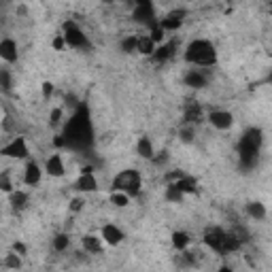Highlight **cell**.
I'll use <instances>...</instances> for the list:
<instances>
[{
  "label": "cell",
  "instance_id": "8fae6325",
  "mask_svg": "<svg viewBox=\"0 0 272 272\" xmlns=\"http://www.w3.org/2000/svg\"><path fill=\"white\" fill-rule=\"evenodd\" d=\"M0 60L13 64L17 60V43L13 38H3L0 40Z\"/></svg>",
  "mask_w": 272,
  "mask_h": 272
},
{
  "label": "cell",
  "instance_id": "d6986e66",
  "mask_svg": "<svg viewBox=\"0 0 272 272\" xmlns=\"http://www.w3.org/2000/svg\"><path fill=\"white\" fill-rule=\"evenodd\" d=\"M9 202H11V208L13 211H24L26 204H28V194L22 192V190H13L9 194Z\"/></svg>",
  "mask_w": 272,
  "mask_h": 272
},
{
  "label": "cell",
  "instance_id": "484cf974",
  "mask_svg": "<svg viewBox=\"0 0 272 272\" xmlns=\"http://www.w3.org/2000/svg\"><path fill=\"white\" fill-rule=\"evenodd\" d=\"M13 88V77L7 68H0V90L3 92H11Z\"/></svg>",
  "mask_w": 272,
  "mask_h": 272
},
{
  "label": "cell",
  "instance_id": "5b68a950",
  "mask_svg": "<svg viewBox=\"0 0 272 272\" xmlns=\"http://www.w3.org/2000/svg\"><path fill=\"white\" fill-rule=\"evenodd\" d=\"M140 190V175L136 170H123L113 181V192H123L128 196H136Z\"/></svg>",
  "mask_w": 272,
  "mask_h": 272
},
{
  "label": "cell",
  "instance_id": "83f0119b",
  "mask_svg": "<svg viewBox=\"0 0 272 272\" xmlns=\"http://www.w3.org/2000/svg\"><path fill=\"white\" fill-rule=\"evenodd\" d=\"M70 247V238H68V234H58V236H55L53 238V249L55 251H66Z\"/></svg>",
  "mask_w": 272,
  "mask_h": 272
},
{
  "label": "cell",
  "instance_id": "d4e9b609",
  "mask_svg": "<svg viewBox=\"0 0 272 272\" xmlns=\"http://www.w3.org/2000/svg\"><path fill=\"white\" fill-rule=\"evenodd\" d=\"M185 198V194L177 187V185L173 183V181H170L168 185H166V200H170V202H175V204H179L181 202V200Z\"/></svg>",
  "mask_w": 272,
  "mask_h": 272
},
{
  "label": "cell",
  "instance_id": "7a4b0ae2",
  "mask_svg": "<svg viewBox=\"0 0 272 272\" xmlns=\"http://www.w3.org/2000/svg\"><path fill=\"white\" fill-rule=\"evenodd\" d=\"M262 130L260 128H249V130L242 134L240 142H238V157H240V166L242 168H253L257 164V157H260V149H262Z\"/></svg>",
  "mask_w": 272,
  "mask_h": 272
},
{
  "label": "cell",
  "instance_id": "ac0fdd59",
  "mask_svg": "<svg viewBox=\"0 0 272 272\" xmlns=\"http://www.w3.org/2000/svg\"><path fill=\"white\" fill-rule=\"evenodd\" d=\"M81 245L88 253H100V251H102V238H98L94 234H85L81 238Z\"/></svg>",
  "mask_w": 272,
  "mask_h": 272
},
{
  "label": "cell",
  "instance_id": "f546056e",
  "mask_svg": "<svg viewBox=\"0 0 272 272\" xmlns=\"http://www.w3.org/2000/svg\"><path fill=\"white\" fill-rule=\"evenodd\" d=\"M136 38L138 36H125L121 40V51L123 53H134L136 51Z\"/></svg>",
  "mask_w": 272,
  "mask_h": 272
},
{
  "label": "cell",
  "instance_id": "1f68e13d",
  "mask_svg": "<svg viewBox=\"0 0 272 272\" xmlns=\"http://www.w3.org/2000/svg\"><path fill=\"white\" fill-rule=\"evenodd\" d=\"M5 264H7L9 268H22V257H19L17 253H9L7 260H5Z\"/></svg>",
  "mask_w": 272,
  "mask_h": 272
},
{
  "label": "cell",
  "instance_id": "e0dca14e",
  "mask_svg": "<svg viewBox=\"0 0 272 272\" xmlns=\"http://www.w3.org/2000/svg\"><path fill=\"white\" fill-rule=\"evenodd\" d=\"M185 85L192 90H202V88H206V77L202 73H198V70H190V73L185 75Z\"/></svg>",
  "mask_w": 272,
  "mask_h": 272
},
{
  "label": "cell",
  "instance_id": "8992f818",
  "mask_svg": "<svg viewBox=\"0 0 272 272\" xmlns=\"http://www.w3.org/2000/svg\"><path fill=\"white\" fill-rule=\"evenodd\" d=\"M0 155H5V157H13V160H26L28 155H30V151H28V142L24 136H17V138H13L9 145L5 147H0Z\"/></svg>",
  "mask_w": 272,
  "mask_h": 272
},
{
  "label": "cell",
  "instance_id": "3957f363",
  "mask_svg": "<svg viewBox=\"0 0 272 272\" xmlns=\"http://www.w3.org/2000/svg\"><path fill=\"white\" fill-rule=\"evenodd\" d=\"M185 60L196 66H213L217 62V51H215L211 40L196 38L187 45V49H185Z\"/></svg>",
  "mask_w": 272,
  "mask_h": 272
},
{
  "label": "cell",
  "instance_id": "ab89813d",
  "mask_svg": "<svg viewBox=\"0 0 272 272\" xmlns=\"http://www.w3.org/2000/svg\"><path fill=\"white\" fill-rule=\"evenodd\" d=\"M136 5H140V3H151V0H134Z\"/></svg>",
  "mask_w": 272,
  "mask_h": 272
},
{
  "label": "cell",
  "instance_id": "30bf717a",
  "mask_svg": "<svg viewBox=\"0 0 272 272\" xmlns=\"http://www.w3.org/2000/svg\"><path fill=\"white\" fill-rule=\"evenodd\" d=\"M153 17H155L153 3H140V5H136V9H134V19L136 22L151 26L153 24Z\"/></svg>",
  "mask_w": 272,
  "mask_h": 272
},
{
  "label": "cell",
  "instance_id": "277c9868",
  "mask_svg": "<svg viewBox=\"0 0 272 272\" xmlns=\"http://www.w3.org/2000/svg\"><path fill=\"white\" fill-rule=\"evenodd\" d=\"M62 38L68 47H75V49H90V38L85 34L81 28L75 22H64L62 26Z\"/></svg>",
  "mask_w": 272,
  "mask_h": 272
},
{
  "label": "cell",
  "instance_id": "f35d334b",
  "mask_svg": "<svg viewBox=\"0 0 272 272\" xmlns=\"http://www.w3.org/2000/svg\"><path fill=\"white\" fill-rule=\"evenodd\" d=\"M13 249H15V253H19V255H24V253H26V247L22 245V242H15V247H13Z\"/></svg>",
  "mask_w": 272,
  "mask_h": 272
},
{
  "label": "cell",
  "instance_id": "ffe728a7",
  "mask_svg": "<svg viewBox=\"0 0 272 272\" xmlns=\"http://www.w3.org/2000/svg\"><path fill=\"white\" fill-rule=\"evenodd\" d=\"M136 153L140 157H145V160H151L153 157V142L147 136H140L138 142H136Z\"/></svg>",
  "mask_w": 272,
  "mask_h": 272
},
{
  "label": "cell",
  "instance_id": "4316f807",
  "mask_svg": "<svg viewBox=\"0 0 272 272\" xmlns=\"http://www.w3.org/2000/svg\"><path fill=\"white\" fill-rule=\"evenodd\" d=\"M194 125L192 123H187V125H183L181 130H179V138H181V142H185V145H190V142H194Z\"/></svg>",
  "mask_w": 272,
  "mask_h": 272
},
{
  "label": "cell",
  "instance_id": "4dcf8cb0",
  "mask_svg": "<svg viewBox=\"0 0 272 272\" xmlns=\"http://www.w3.org/2000/svg\"><path fill=\"white\" fill-rule=\"evenodd\" d=\"M0 190L7 192V194H11V192H13V183H11L9 173H3V175H0Z\"/></svg>",
  "mask_w": 272,
  "mask_h": 272
},
{
  "label": "cell",
  "instance_id": "7402d4cb",
  "mask_svg": "<svg viewBox=\"0 0 272 272\" xmlns=\"http://www.w3.org/2000/svg\"><path fill=\"white\" fill-rule=\"evenodd\" d=\"M175 185H177V187L183 192V194H196V181L192 179V177H179L177 181H173Z\"/></svg>",
  "mask_w": 272,
  "mask_h": 272
},
{
  "label": "cell",
  "instance_id": "9c48e42d",
  "mask_svg": "<svg viewBox=\"0 0 272 272\" xmlns=\"http://www.w3.org/2000/svg\"><path fill=\"white\" fill-rule=\"evenodd\" d=\"M102 240L107 242V245L115 247V245H119V242L123 240V230H121L119 225H115V223H104L102 225Z\"/></svg>",
  "mask_w": 272,
  "mask_h": 272
},
{
  "label": "cell",
  "instance_id": "e575fe53",
  "mask_svg": "<svg viewBox=\"0 0 272 272\" xmlns=\"http://www.w3.org/2000/svg\"><path fill=\"white\" fill-rule=\"evenodd\" d=\"M51 94H53V85L49 81H45L43 83V98H49Z\"/></svg>",
  "mask_w": 272,
  "mask_h": 272
},
{
  "label": "cell",
  "instance_id": "5bb4252c",
  "mask_svg": "<svg viewBox=\"0 0 272 272\" xmlns=\"http://www.w3.org/2000/svg\"><path fill=\"white\" fill-rule=\"evenodd\" d=\"M45 170H47V175H49V177H55V179L64 177L66 168H64V162H62V157H60L58 153H55V155H51L49 160H47V164H45Z\"/></svg>",
  "mask_w": 272,
  "mask_h": 272
},
{
  "label": "cell",
  "instance_id": "6da1fadb",
  "mask_svg": "<svg viewBox=\"0 0 272 272\" xmlns=\"http://www.w3.org/2000/svg\"><path fill=\"white\" fill-rule=\"evenodd\" d=\"M90 142H92V123L88 117V109L79 107L77 113L66 123L64 145L73 149H83V147H90Z\"/></svg>",
  "mask_w": 272,
  "mask_h": 272
},
{
  "label": "cell",
  "instance_id": "74e56055",
  "mask_svg": "<svg viewBox=\"0 0 272 272\" xmlns=\"http://www.w3.org/2000/svg\"><path fill=\"white\" fill-rule=\"evenodd\" d=\"M183 264H185V266H194V257H192V253H183Z\"/></svg>",
  "mask_w": 272,
  "mask_h": 272
},
{
  "label": "cell",
  "instance_id": "d6a6232c",
  "mask_svg": "<svg viewBox=\"0 0 272 272\" xmlns=\"http://www.w3.org/2000/svg\"><path fill=\"white\" fill-rule=\"evenodd\" d=\"M164 34H166V32L162 30V28H160V26H153V30H151V34H149V36H151V40H153V43H155V45H157V43H162Z\"/></svg>",
  "mask_w": 272,
  "mask_h": 272
},
{
  "label": "cell",
  "instance_id": "7c38bea8",
  "mask_svg": "<svg viewBox=\"0 0 272 272\" xmlns=\"http://www.w3.org/2000/svg\"><path fill=\"white\" fill-rule=\"evenodd\" d=\"M75 187H77L79 192H83V194L96 192V190H98V181H96L94 173H81V177H79L77 183H75Z\"/></svg>",
  "mask_w": 272,
  "mask_h": 272
},
{
  "label": "cell",
  "instance_id": "836d02e7",
  "mask_svg": "<svg viewBox=\"0 0 272 272\" xmlns=\"http://www.w3.org/2000/svg\"><path fill=\"white\" fill-rule=\"evenodd\" d=\"M60 119H62V109H53V111H51V115H49V121H51V125L60 123Z\"/></svg>",
  "mask_w": 272,
  "mask_h": 272
},
{
  "label": "cell",
  "instance_id": "d590c367",
  "mask_svg": "<svg viewBox=\"0 0 272 272\" xmlns=\"http://www.w3.org/2000/svg\"><path fill=\"white\" fill-rule=\"evenodd\" d=\"M81 208H83V200H81V198H75L73 202H70V211L77 213V211H81Z\"/></svg>",
  "mask_w": 272,
  "mask_h": 272
},
{
  "label": "cell",
  "instance_id": "8d00e7d4",
  "mask_svg": "<svg viewBox=\"0 0 272 272\" xmlns=\"http://www.w3.org/2000/svg\"><path fill=\"white\" fill-rule=\"evenodd\" d=\"M64 45H66V43H64V38H62V34H58V36L53 38V47H55V49H62Z\"/></svg>",
  "mask_w": 272,
  "mask_h": 272
},
{
  "label": "cell",
  "instance_id": "52a82bcc",
  "mask_svg": "<svg viewBox=\"0 0 272 272\" xmlns=\"http://www.w3.org/2000/svg\"><path fill=\"white\" fill-rule=\"evenodd\" d=\"M208 123L213 128H217V130H230V128L234 125V117H232V113L230 111H211L208 113Z\"/></svg>",
  "mask_w": 272,
  "mask_h": 272
},
{
  "label": "cell",
  "instance_id": "f1b7e54d",
  "mask_svg": "<svg viewBox=\"0 0 272 272\" xmlns=\"http://www.w3.org/2000/svg\"><path fill=\"white\" fill-rule=\"evenodd\" d=\"M111 202L115 204V206H128V202H130V196L128 194H123V192H113L111 194Z\"/></svg>",
  "mask_w": 272,
  "mask_h": 272
},
{
  "label": "cell",
  "instance_id": "44dd1931",
  "mask_svg": "<svg viewBox=\"0 0 272 272\" xmlns=\"http://www.w3.org/2000/svg\"><path fill=\"white\" fill-rule=\"evenodd\" d=\"M155 43L151 40V36H138L136 38V51L142 53V55H151L155 51Z\"/></svg>",
  "mask_w": 272,
  "mask_h": 272
},
{
  "label": "cell",
  "instance_id": "603a6c76",
  "mask_svg": "<svg viewBox=\"0 0 272 272\" xmlns=\"http://www.w3.org/2000/svg\"><path fill=\"white\" fill-rule=\"evenodd\" d=\"M247 213L251 215L255 221L266 219V206H264L262 202H249V204H247Z\"/></svg>",
  "mask_w": 272,
  "mask_h": 272
},
{
  "label": "cell",
  "instance_id": "4fadbf2b",
  "mask_svg": "<svg viewBox=\"0 0 272 272\" xmlns=\"http://www.w3.org/2000/svg\"><path fill=\"white\" fill-rule=\"evenodd\" d=\"M40 177H43V170H40V166L36 164V162H28L26 164V170H24V183L26 185H30V187H34V185L40 181Z\"/></svg>",
  "mask_w": 272,
  "mask_h": 272
},
{
  "label": "cell",
  "instance_id": "9a60e30c",
  "mask_svg": "<svg viewBox=\"0 0 272 272\" xmlns=\"http://www.w3.org/2000/svg\"><path fill=\"white\" fill-rule=\"evenodd\" d=\"M223 236H225V232H223V230H219V227H213V230H208V232H206L204 242H206V245H208L213 251L221 253V242H223Z\"/></svg>",
  "mask_w": 272,
  "mask_h": 272
},
{
  "label": "cell",
  "instance_id": "2e32d148",
  "mask_svg": "<svg viewBox=\"0 0 272 272\" xmlns=\"http://www.w3.org/2000/svg\"><path fill=\"white\" fill-rule=\"evenodd\" d=\"M175 49H177L175 43H166V45L155 47V51L151 53V58H153L155 62H166V60H170V58L175 55Z\"/></svg>",
  "mask_w": 272,
  "mask_h": 272
},
{
  "label": "cell",
  "instance_id": "cb8c5ba5",
  "mask_svg": "<svg viewBox=\"0 0 272 272\" xmlns=\"http://www.w3.org/2000/svg\"><path fill=\"white\" fill-rule=\"evenodd\" d=\"M190 234L187 232H175L173 234V247L177 249V251H185L190 247Z\"/></svg>",
  "mask_w": 272,
  "mask_h": 272
},
{
  "label": "cell",
  "instance_id": "ba28073f",
  "mask_svg": "<svg viewBox=\"0 0 272 272\" xmlns=\"http://www.w3.org/2000/svg\"><path fill=\"white\" fill-rule=\"evenodd\" d=\"M183 17H185V11H170L157 26H160L164 32H175L183 26Z\"/></svg>",
  "mask_w": 272,
  "mask_h": 272
}]
</instances>
